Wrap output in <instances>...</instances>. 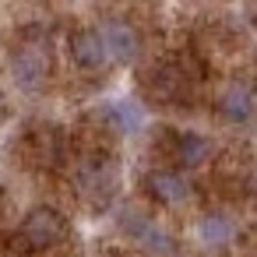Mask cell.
I'll return each mask as SVG.
<instances>
[{"label":"cell","instance_id":"obj_1","mask_svg":"<svg viewBox=\"0 0 257 257\" xmlns=\"http://www.w3.org/2000/svg\"><path fill=\"white\" fill-rule=\"evenodd\" d=\"M64 236H67V222H64V215H60L57 208H46V204H43V208H32V211L22 218L15 243H18L22 253H39V250L57 246Z\"/></svg>","mask_w":257,"mask_h":257},{"label":"cell","instance_id":"obj_2","mask_svg":"<svg viewBox=\"0 0 257 257\" xmlns=\"http://www.w3.org/2000/svg\"><path fill=\"white\" fill-rule=\"evenodd\" d=\"M11 71H15V81L22 88H29V92L43 88L46 78H50V50H46V43H36V39L22 43L11 53Z\"/></svg>","mask_w":257,"mask_h":257},{"label":"cell","instance_id":"obj_3","mask_svg":"<svg viewBox=\"0 0 257 257\" xmlns=\"http://www.w3.org/2000/svg\"><path fill=\"white\" fill-rule=\"evenodd\" d=\"M78 187L95 204H106L113 197V187H116V166H113V159H106V155L85 159L81 169H78Z\"/></svg>","mask_w":257,"mask_h":257},{"label":"cell","instance_id":"obj_4","mask_svg":"<svg viewBox=\"0 0 257 257\" xmlns=\"http://www.w3.org/2000/svg\"><path fill=\"white\" fill-rule=\"evenodd\" d=\"M99 36H102V43H106L109 60H116V64L138 60V53H141V36H138L127 22H106V25L99 29Z\"/></svg>","mask_w":257,"mask_h":257},{"label":"cell","instance_id":"obj_5","mask_svg":"<svg viewBox=\"0 0 257 257\" xmlns=\"http://www.w3.org/2000/svg\"><path fill=\"white\" fill-rule=\"evenodd\" d=\"M71 57L81 71H102L109 64V53H106V43H102L99 29H78L71 36Z\"/></svg>","mask_w":257,"mask_h":257},{"label":"cell","instance_id":"obj_6","mask_svg":"<svg viewBox=\"0 0 257 257\" xmlns=\"http://www.w3.org/2000/svg\"><path fill=\"white\" fill-rule=\"evenodd\" d=\"M145 190L159 201V204H183L190 197V183L183 173L176 169H152L145 176Z\"/></svg>","mask_w":257,"mask_h":257},{"label":"cell","instance_id":"obj_7","mask_svg":"<svg viewBox=\"0 0 257 257\" xmlns=\"http://www.w3.org/2000/svg\"><path fill=\"white\" fill-rule=\"evenodd\" d=\"M253 109H257V99H253V92L246 88V85H229L222 95H218V113L229 120V123H246L250 116H253Z\"/></svg>","mask_w":257,"mask_h":257},{"label":"cell","instance_id":"obj_8","mask_svg":"<svg viewBox=\"0 0 257 257\" xmlns=\"http://www.w3.org/2000/svg\"><path fill=\"white\" fill-rule=\"evenodd\" d=\"M208 155H211V141L204 138V134H180L176 138V159H180V166H187V169H197V166H204L208 162Z\"/></svg>","mask_w":257,"mask_h":257},{"label":"cell","instance_id":"obj_9","mask_svg":"<svg viewBox=\"0 0 257 257\" xmlns=\"http://www.w3.org/2000/svg\"><path fill=\"white\" fill-rule=\"evenodd\" d=\"M201 239L208 243V246H222V243H229V236H232V218L229 215H204L201 218Z\"/></svg>","mask_w":257,"mask_h":257},{"label":"cell","instance_id":"obj_10","mask_svg":"<svg viewBox=\"0 0 257 257\" xmlns=\"http://www.w3.org/2000/svg\"><path fill=\"white\" fill-rule=\"evenodd\" d=\"M8 120V102H4V95H0V123Z\"/></svg>","mask_w":257,"mask_h":257},{"label":"cell","instance_id":"obj_11","mask_svg":"<svg viewBox=\"0 0 257 257\" xmlns=\"http://www.w3.org/2000/svg\"><path fill=\"white\" fill-rule=\"evenodd\" d=\"M253 190H257V176H253Z\"/></svg>","mask_w":257,"mask_h":257}]
</instances>
